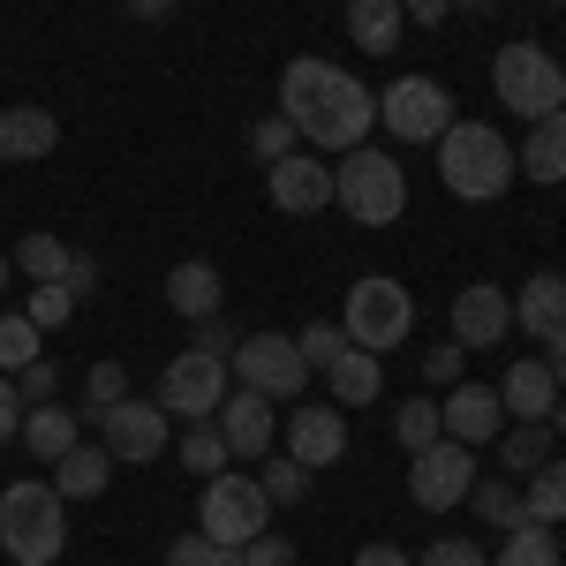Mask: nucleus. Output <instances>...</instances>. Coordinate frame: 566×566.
<instances>
[{
    "label": "nucleus",
    "instance_id": "obj_24",
    "mask_svg": "<svg viewBox=\"0 0 566 566\" xmlns=\"http://www.w3.org/2000/svg\"><path fill=\"white\" fill-rule=\"evenodd\" d=\"M23 446L39 453L45 469L76 446V408H61V400H39V408H23Z\"/></svg>",
    "mask_w": 566,
    "mask_h": 566
},
{
    "label": "nucleus",
    "instance_id": "obj_6",
    "mask_svg": "<svg viewBox=\"0 0 566 566\" xmlns=\"http://www.w3.org/2000/svg\"><path fill=\"white\" fill-rule=\"evenodd\" d=\"M491 91L522 122H544V114L566 106V61H552L536 39H514V45H499V61H491Z\"/></svg>",
    "mask_w": 566,
    "mask_h": 566
},
{
    "label": "nucleus",
    "instance_id": "obj_30",
    "mask_svg": "<svg viewBox=\"0 0 566 566\" xmlns=\"http://www.w3.org/2000/svg\"><path fill=\"white\" fill-rule=\"evenodd\" d=\"M39 325H31V317H23V310H0V378H15V370H23V363H39Z\"/></svg>",
    "mask_w": 566,
    "mask_h": 566
},
{
    "label": "nucleus",
    "instance_id": "obj_37",
    "mask_svg": "<svg viewBox=\"0 0 566 566\" xmlns=\"http://www.w3.org/2000/svg\"><path fill=\"white\" fill-rule=\"evenodd\" d=\"M23 317H31L39 333H53V325H69V317H76V295H69L61 280H45V287H31V303H23Z\"/></svg>",
    "mask_w": 566,
    "mask_h": 566
},
{
    "label": "nucleus",
    "instance_id": "obj_32",
    "mask_svg": "<svg viewBox=\"0 0 566 566\" xmlns=\"http://www.w3.org/2000/svg\"><path fill=\"white\" fill-rule=\"evenodd\" d=\"M469 506H476V522L483 528H522V491L514 483H469Z\"/></svg>",
    "mask_w": 566,
    "mask_h": 566
},
{
    "label": "nucleus",
    "instance_id": "obj_25",
    "mask_svg": "<svg viewBox=\"0 0 566 566\" xmlns=\"http://www.w3.org/2000/svg\"><path fill=\"white\" fill-rule=\"evenodd\" d=\"M325 386H333V408H363V400H378V392H386V363H378V355H363V348H348L333 370H325Z\"/></svg>",
    "mask_w": 566,
    "mask_h": 566
},
{
    "label": "nucleus",
    "instance_id": "obj_54",
    "mask_svg": "<svg viewBox=\"0 0 566 566\" xmlns=\"http://www.w3.org/2000/svg\"><path fill=\"white\" fill-rule=\"evenodd\" d=\"M552 8H566V0H552Z\"/></svg>",
    "mask_w": 566,
    "mask_h": 566
},
{
    "label": "nucleus",
    "instance_id": "obj_48",
    "mask_svg": "<svg viewBox=\"0 0 566 566\" xmlns=\"http://www.w3.org/2000/svg\"><path fill=\"white\" fill-rule=\"evenodd\" d=\"M355 566H416V559H408L400 544H363V552H355Z\"/></svg>",
    "mask_w": 566,
    "mask_h": 566
},
{
    "label": "nucleus",
    "instance_id": "obj_1",
    "mask_svg": "<svg viewBox=\"0 0 566 566\" xmlns=\"http://www.w3.org/2000/svg\"><path fill=\"white\" fill-rule=\"evenodd\" d=\"M280 114H287L295 136L317 144V151H355L363 136L378 129V98L355 84L348 69L317 61V53H303V61L280 69Z\"/></svg>",
    "mask_w": 566,
    "mask_h": 566
},
{
    "label": "nucleus",
    "instance_id": "obj_19",
    "mask_svg": "<svg viewBox=\"0 0 566 566\" xmlns=\"http://www.w3.org/2000/svg\"><path fill=\"white\" fill-rule=\"evenodd\" d=\"M499 400H506V423H544L559 408V378L544 370V355H522L506 378H499Z\"/></svg>",
    "mask_w": 566,
    "mask_h": 566
},
{
    "label": "nucleus",
    "instance_id": "obj_51",
    "mask_svg": "<svg viewBox=\"0 0 566 566\" xmlns=\"http://www.w3.org/2000/svg\"><path fill=\"white\" fill-rule=\"evenodd\" d=\"M122 8H129L136 23H159V15H167V8H175V0H122Z\"/></svg>",
    "mask_w": 566,
    "mask_h": 566
},
{
    "label": "nucleus",
    "instance_id": "obj_38",
    "mask_svg": "<svg viewBox=\"0 0 566 566\" xmlns=\"http://www.w3.org/2000/svg\"><path fill=\"white\" fill-rule=\"evenodd\" d=\"M167 566H242V552H234V544H212V536L197 528V536H175Z\"/></svg>",
    "mask_w": 566,
    "mask_h": 566
},
{
    "label": "nucleus",
    "instance_id": "obj_23",
    "mask_svg": "<svg viewBox=\"0 0 566 566\" xmlns=\"http://www.w3.org/2000/svg\"><path fill=\"white\" fill-rule=\"evenodd\" d=\"M167 303L197 325V317H219V264L205 258H181L175 272H167Z\"/></svg>",
    "mask_w": 566,
    "mask_h": 566
},
{
    "label": "nucleus",
    "instance_id": "obj_7",
    "mask_svg": "<svg viewBox=\"0 0 566 566\" xmlns=\"http://www.w3.org/2000/svg\"><path fill=\"white\" fill-rule=\"evenodd\" d=\"M197 528L212 536V544H250V536H264L272 528V499H264V483L250 476V469H219V476H205V506H197Z\"/></svg>",
    "mask_w": 566,
    "mask_h": 566
},
{
    "label": "nucleus",
    "instance_id": "obj_11",
    "mask_svg": "<svg viewBox=\"0 0 566 566\" xmlns=\"http://www.w3.org/2000/svg\"><path fill=\"white\" fill-rule=\"evenodd\" d=\"M98 431H106V453H114L122 469H144V461H159V453L175 446V416H167L159 400H114V408L98 416Z\"/></svg>",
    "mask_w": 566,
    "mask_h": 566
},
{
    "label": "nucleus",
    "instance_id": "obj_22",
    "mask_svg": "<svg viewBox=\"0 0 566 566\" xmlns=\"http://www.w3.org/2000/svg\"><path fill=\"white\" fill-rule=\"evenodd\" d=\"M106 476H114V453L76 438V446H69V453L53 461V476H45V483H53L61 499H98V491H106Z\"/></svg>",
    "mask_w": 566,
    "mask_h": 566
},
{
    "label": "nucleus",
    "instance_id": "obj_8",
    "mask_svg": "<svg viewBox=\"0 0 566 566\" xmlns=\"http://www.w3.org/2000/svg\"><path fill=\"white\" fill-rule=\"evenodd\" d=\"M378 122H386L400 144H438L461 114H453V91L438 84V76H400V84L378 91Z\"/></svg>",
    "mask_w": 566,
    "mask_h": 566
},
{
    "label": "nucleus",
    "instance_id": "obj_44",
    "mask_svg": "<svg viewBox=\"0 0 566 566\" xmlns=\"http://www.w3.org/2000/svg\"><path fill=\"white\" fill-rule=\"evenodd\" d=\"M423 566H483V544H469V536H438L431 552H423Z\"/></svg>",
    "mask_w": 566,
    "mask_h": 566
},
{
    "label": "nucleus",
    "instance_id": "obj_39",
    "mask_svg": "<svg viewBox=\"0 0 566 566\" xmlns=\"http://www.w3.org/2000/svg\"><path fill=\"white\" fill-rule=\"evenodd\" d=\"M295 348H303L310 378H317V370H333V363L348 355V333H340V325H303V340H295Z\"/></svg>",
    "mask_w": 566,
    "mask_h": 566
},
{
    "label": "nucleus",
    "instance_id": "obj_52",
    "mask_svg": "<svg viewBox=\"0 0 566 566\" xmlns=\"http://www.w3.org/2000/svg\"><path fill=\"white\" fill-rule=\"evenodd\" d=\"M453 8H469V15H491V8H499V0H453Z\"/></svg>",
    "mask_w": 566,
    "mask_h": 566
},
{
    "label": "nucleus",
    "instance_id": "obj_20",
    "mask_svg": "<svg viewBox=\"0 0 566 566\" xmlns=\"http://www.w3.org/2000/svg\"><path fill=\"white\" fill-rule=\"evenodd\" d=\"M514 325H522L528 340L566 333V272H536V280H522V295H514Z\"/></svg>",
    "mask_w": 566,
    "mask_h": 566
},
{
    "label": "nucleus",
    "instance_id": "obj_16",
    "mask_svg": "<svg viewBox=\"0 0 566 566\" xmlns=\"http://www.w3.org/2000/svg\"><path fill=\"white\" fill-rule=\"evenodd\" d=\"M264 181H272V205H280V212H295V219H310V212H325V205H333V167H325V159H310V151L272 159Z\"/></svg>",
    "mask_w": 566,
    "mask_h": 566
},
{
    "label": "nucleus",
    "instance_id": "obj_46",
    "mask_svg": "<svg viewBox=\"0 0 566 566\" xmlns=\"http://www.w3.org/2000/svg\"><path fill=\"white\" fill-rule=\"evenodd\" d=\"M61 287H69L76 303H84V295H98V264H91V258H69V272H61Z\"/></svg>",
    "mask_w": 566,
    "mask_h": 566
},
{
    "label": "nucleus",
    "instance_id": "obj_26",
    "mask_svg": "<svg viewBox=\"0 0 566 566\" xmlns=\"http://www.w3.org/2000/svg\"><path fill=\"white\" fill-rule=\"evenodd\" d=\"M400 0H348V39L363 45V53H392L400 45Z\"/></svg>",
    "mask_w": 566,
    "mask_h": 566
},
{
    "label": "nucleus",
    "instance_id": "obj_50",
    "mask_svg": "<svg viewBox=\"0 0 566 566\" xmlns=\"http://www.w3.org/2000/svg\"><path fill=\"white\" fill-rule=\"evenodd\" d=\"M197 348L227 355V348H234V333H227V325H219V317H197Z\"/></svg>",
    "mask_w": 566,
    "mask_h": 566
},
{
    "label": "nucleus",
    "instance_id": "obj_13",
    "mask_svg": "<svg viewBox=\"0 0 566 566\" xmlns=\"http://www.w3.org/2000/svg\"><path fill=\"white\" fill-rule=\"evenodd\" d=\"M438 423H446L453 446L476 453V446H499V431H506V400H499V386H446Z\"/></svg>",
    "mask_w": 566,
    "mask_h": 566
},
{
    "label": "nucleus",
    "instance_id": "obj_53",
    "mask_svg": "<svg viewBox=\"0 0 566 566\" xmlns=\"http://www.w3.org/2000/svg\"><path fill=\"white\" fill-rule=\"evenodd\" d=\"M8 272H15V264H8V258H0V287H8Z\"/></svg>",
    "mask_w": 566,
    "mask_h": 566
},
{
    "label": "nucleus",
    "instance_id": "obj_3",
    "mask_svg": "<svg viewBox=\"0 0 566 566\" xmlns=\"http://www.w3.org/2000/svg\"><path fill=\"white\" fill-rule=\"evenodd\" d=\"M0 552L15 566H53L69 552V499L45 476H23L0 491Z\"/></svg>",
    "mask_w": 566,
    "mask_h": 566
},
{
    "label": "nucleus",
    "instance_id": "obj_2",
    "mask_svg": "<svg viewBox=\"0 0 566 566\" xmlns=\"http://www.w3.org/2000/svg\"><path fill=\"white\" fill-rule=\"evenodd\" d=\"M438 181L461 197V205H499L522 167H514V144L491 129V122H453L438 136Z\"/></svg>",
    "mask_w": 566,
    "mask_h": 566
},
{
    "label": "nucleus",
    "instance_id": "obj_10",
    "mask_svg": "<svg viewBox=\"0 0 566 566\" xmlns=\"http://www.w3.org/2000/svg\"><path fill=\"white\" fill-rule=\"evenodd\" d=\"M219 400H227V355L212 348H189L167 363V378H159V408L181 416V423H212Z\"/></svg>",
    "mask_w": 566,
    "mask_h": 566
},
{
    "label": "nucleus",
    "instance_id": "obj_45",
    "mask_svg": "<svg viewBox=\"0 0 566 566\" xmlns=\"http://www.w3.org/2000/svg\"><path fill=\"white\" fill-rule=\"evenodd\" d=\"M8 438H23V392H15V378H0V446Z\"/></svg>",
    "mask_w": 566,
    "mask_h": 566
},
{
    "label": "nucleus",
    "instance_id": "obj_34",
    "mask_svg": "<svg viewBox=\"0 0 566 566\" xmlns=\"http://www.w3.org/2000/svg\"><path fill=\"white\" fill-rule=\"evenodd\" d=\"M392 438H400L408 453H423V446H438V438H446V423H438V400H423V392H416V400H408V408L392 416Z\"/></svg>",
    "mask_w": 566,
    "mask_h": 566
},
{
    "label": "nucleus",
    "instance_id": "obj_49",
    "mask_svg": "<svg viewBox=\"0 0 566 566\" xmlns=\"http://www.w3.org/2000/svg\"><path fill=\"white\" fill-rule=\"evenodd\" d=\"M536 348H544V370H552V378H559V392H566V333H544Z\"/></svg>",
    "mask_w": 566,
    "mask_h": 566
},
{
    "label": "nucleus",
    "instance_id": "obj_29",
    "mask_svg": "<svg viewBox=\"0 0 566 566\" xmlns=\"http://www.w3.org/2000/svg\"><path fill=\"white\" fill-rule=\"evenodd\" d=\"M69 258H76V250H69L61 234H23L8 264H15V272H23L31 287H45V280H61V272H69Z\"/></svg>",
    "mask_w": 566,
    "mask_h": 566
},
{
    "label": "nucleus",
    "instance_id": "obj_21",
    "mask_svg": "<svg viewBox=\"0 0 566 566\" xmlns=\"http://www.w3.org/2000/svg\"><path fill=\"white\" fill-rule=\"evenodd\" d=\"M514 167L528 181H544V189H559L566 181V106L559 114H544V122H528V144L514 151Z\"/></svg>",
    "mask_w": 566,
    "mask_h": 566
},
{
    "label": "nucleus",
    "instance_id": "obj_4",
    "mask_svg": "<svg viewBox=\"0 0 566 566\" xmlns=\"http://www.w3.org/2000/svg\"><path fill=\"white\" fill-rule=\"evenodd\" d=\"M333 205L355 219V227H392V219L408 212V175H400V159L392 151H370V144H355L333 159Z\"/></svg>",
    "mask_w": 566,
    "mask_h": 566
},
{
    "label": "nucleus",
    "instance_id": "obj_36",
    "mask_svg": "<svg viewBox=\"0 0 566 566\" xmlns=\"http://www.w3.org/2000/svg\"><path fill=\"white\" fill-rule=\"evenodd\" d=\"M258 483H264V499H272V506H303V499H310V469L295 461V453H287V461H272Z\"/></svg>",
    "mask_w": 566,
    "mask_h": 566
},
{
    "label": "nucleus",
    "instance_id": "obj_31",
    "mask_svg": "<svg viewBox=\"0 0 566 566\" xmlns=\"http://www.w3.org/2000/svg\"><path fill=\"white\" fill-rule=\"evenodd\" d=\"M499 461L522 469V476H536V469L552 461V431H544V423H514V431H499Z\"/></svg>",
    "mask_w": 566,
    "mask_h": 566
},
{
    "label": "nucleus",
    "instance_id": "obj_40",
    "mask_svg": "<svg viewBox=\"0 0 566 566\" xmlns=\"http://www.w3.org/2000/svg\"><path fill=\"white\" fill-rule=\"evenodd\" d=\"M84 400H91V416H106L114 400H129V378H122V363H91V378H84Z\"/></svg>",
    "mask_w": 566,
    "mask_h": 566
},
{
    "label": "nucleus",
    "instance_id": "obj_17",
    "mask_svg": "<svg viewBox=\"0 0 566 566\" xmlns=\"http://www.w3.org/2000/svg\"><path fill=\"white\" fill-rule=\"evenodd\" d=\"M506 325H514V295H506V287L476 280V287L453 295V340H461V348H499Z\"/></svg>",
    "mask_w": 566,
    "mask_h": 566
},
{
    "label": "nucleus",
    "instance_id": "obj_12",
    "mask_svg": "<svg viewBox=\"0 0 566 566\" xmlns=\"http://www.w3.org/2000/svg\"><path fill=\"white\" fill-rule=\"evenodd\" d=\"M469 483H476V453H469V446H453V438H438V446H423V453H408V499H416L423 514L461 506V499H469Z\"/></svg>",
    "mask_w": 566,
    "mask_h": 566
},
{
    "label": "nucleus",
    "instance_id": "obj_18",
    "mask_svg": "<svg viewBox=\"0 0 566 566\" xmlns=\"http://www.w3.org/2000/svg\"><path fill=\"white\" fill-rule=\"evenodd\" d=\"M61 151V122L45 106H0V167H39Z\"/></svg>",
    "mask_w": 566,
    "mask_h": 566
},
{
    "label": "nucleus",
    "instance_id": "obj_14",
    "mask_svg": "<svg viewBox=\"0 0 566 566\" xmlns=\"http://www.w3.org/2000/svg\"><path fill=\"white\" fill-rule=\"evenodd\" d=\"M212 423H219V438H227V453H234V461H264V453H272V438H280V416H272V400H264L258 386L227 392Z\"/></svg>",
    "mask_w": 566,
    "mask_h": 566
},
{
    "label": "nucleus",
    "instance_id": "obj_15",
    "mask_svg": "<svg viewBox=\"0 0 566 566\" xmlns=\"http://www.w3.org/2000/svg\"><path fill=\"white\" fill-rule=\"evenodd\" d=\"M287 453H295L303 469H333V461L348 453V416H340L333 400H303V408L287 416Z\"/></svg>",
    "mask_w": 566,
    "mask_h": 566
},
{
    "label": "nucleus",
    "instance_id": "obj_35",
    "mask_svg": "<svg viewBox=\"0 0 566 566\" xmlns=\"http://www.w3.org/2000/svg\"><path fill=\"white\" fill-rule=\"evenodd\" d=\"M250 151H258L264 167H272V159H287V151H303V136H295V122H287L280 106H272L264 122H250Z\"/></svg>",
    "mask_w": 566,
    "mask_h": 566
},
{
    "label": "nucleus",
    "instance_id": "obj_28",
    "mask_svg": "<svg viewBox=\"0 0 566 566\" xmlns=\"http://www.w3.org/2000/svg\"><path fill=\"white\" fill-rule=\"evenodd\" d=\"M491 566H566V552L544 522H522V528H506V544H499Z\"/></svg>",
    "mask_w": 566,
    "mask_h": 566
},
{
    "label": "nucleus",
    "instance_id": "obj_27",
    "mask_svg": "<svg viewBox=\"0 0 566 566\" xmlns=\"http://www.w3.org/2000/svg\"><path fill=\"white\" fill-rule=\"evenodd\" d=\"M522 514H528V522H544V528H559V522H566V461H559V453H552V461L528 476Z\"/></svg>",
    "mask_w": 566,
    "mask_h": 566
},
{
    "label": "nucleus",
    "instance_id": "obj_33",
    "mask_svg": "<svg viewBox=\"0 0 566 566\" xmlns=\"http://www.w3.org/2000/svg\"><path fill=\"white\" fill-rule=\"evenodd\" d=\"M227 461H234V453H227L219 423H189V431H181V469H189V476H219Z\"/></svg>",
    "mask_w": 566,
    "mask_h": 566
},
{
    "label": "nucleus",
    "instance_id": "obj_9",
    "mask_svg": "<svg viewBox=\"0 0 566 566\" xmlns=\"http://www.w3.org/2000/svg\"><path fill=\"white\" fill-rule=\"evenodd\" d=\"M227 370H234L242 386H258L264 400H303V386H310V363L287 333H250V340H234V348H227Z\"/></svg>",
    "mask_w": 566,
    "mask_h": 566
},
{
    "label": "nucleus",
    "instance_id": "obj_43",
    "mask_svg": "<svg viewBox=\"0 0 566 566\" xmlns=\"http://www.w3.org/2000/svg\"><path fill=\"white\" fill-rule=\"evenodd\" d=\"M242 566H295V544L264 528V536H250V544H242Z\"/></svg>",
    "mask_w": 566,
    "mask_h": 566
},
{
    "label": "nucleus",
    "instance_id": "obj_41",
    "mask_svg": "<svg viewBox=\"0 0 566 566\" xmlns=\"http://www.w3.org/2000/svg\"><path fill=\"white\" fill-rule=\"evenodd\" d=\"M15 392H23V408H39V400H53V392H61V370H53V363H23V370H15Z\"/></svg>",
    "mask_w": 566,
    "mask_h": 566
},
{
    "label": "nucleus",
    "instance_id": "obj_42",
    "mask_svg": "<svg viewBox=\"0 0 566 566\" xmlns=\"http://www.w3.org/2000/svg\"><path fill=\"white\" fill-rule=\"evenodd\" d=\"M461 363H469V348H461V340H446V348L423 355V378H431V386H461Z\"/></svg>",
    "mask_w": 566,
    "mask_h": 566
},
{
    "label": "nucleus",
    "instance_id": "obj_5",
    "mask_svg": "<svg viewBox=\"0 0 566 566\" xmlns=\"http://www.w3.org/2000/svg\"><path fill=\"white\" fill-rule=\"evenodd\" d=\"M340 333H348V348H363V355L400 348V340L416 333V295H408L400 280H386V272H363V280L348 287Z\"/></svg>",
    "mask_w": 566,
    "mask_h": 566
},
{
    "label": "nucleus",
    "instance_id": "obj_47",
    "mask_svg": "<svg viewBox=\"0 0 566 566\" xmlns=\"http://www.w3.org/2000/svg\"><path fill=\"white\" fill-rule=\"evenodd\" d=\"M400 15L431 31V23H446V15H453V0H400Z\"/></svg>",
    "mask_w": 566,
    "mask_h": 566
}]
</instances>
